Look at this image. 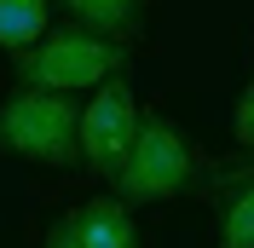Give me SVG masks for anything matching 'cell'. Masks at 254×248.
<instances>
[{"mask_svg":"<svg viewBox=\"0 0 254 248\" xmlns=\"http://www.w3.org/2000/svg\"><path fill=\"white\" fill-rule=\"evenodd\" d=\"M127 63V47L98 41L87 29H52L29 52H17V75L35 93H75V87H104Z\"/></svg>","mask_w":254,"mask_h":248,"instance_id":"obj_1","label":"cell"},{"mask_svg":"<svg viewBox=\"0 0 254 248\" xmlns=\"http://www.w3.org/2000/svg\"><path fill=\"white\" fill-rule=\"evenodd\" d=\"M0 150L29 156V162H75L81 156V110L69 93H12L0 104Z\"/></svg>","mask_w":254,"mask_h":248,"instance_id":"obj_2","label":"cell"},{"mask_svg":"<svg viewBox=\"0 0 254 248\" xmlns=\"http://www.w3.org/2000/svg\"><path fill=\"white\" fill-rule=\"evenodd\" d=\"M196 179V150L168 116H139L133 150L116 173V202H168Z\"/></svg>","mask_w":254,"mask_h":248,"instance_id":"obj_3","label":"cell"},{"mask_svg":"<svg viewBox=\"0 0 254 248\" xmlns=\"http://www.w3.org/2000/svg\"><path fill=\"white\" fill-rule=\"evenodd\" d=\"M133 133H139V110H133V87L122 75L104 81L93 93V104L81 110V162L98 168L104 179H116L133 150Z\"/></svg>","mask_w":254,"mask_h":248,"instance_id":"obj_4","label":"cell"},{"mask_svg":"<svg viewBox=\"0 0 254 248\" xmlns=\"http://www.w3.org/2000/svg\"><path fill=\"white\" fill-rule=\"evenodd\" d=\"M69 225H75L81 248H139V225L127 214V202H116V196L81 202L75 214H69Z\"/></svg>","mask_w":254,"mask_h":248,"instance_id":"obj_5","label":"cell"},{"mask_svg":"<svg viewBox=\"0 0 254 248\" xmlns=\"http://www.w3.org/2000/svg\"><path fill=\"white\" fill-rule=\"evenodd\" d=\"M64 6L87 23V35L116 41V47H127V35L144 29V0H64Z\"/></svg>","mask_w":254,"mask_h":248,"instance_id":"obj_6","label":"cell"},{"mask_svg":"<svg viewBox=\"0 0 254 248\" xmlns=\"http://www.w3.org/2000/svg\"><path fill=\"white\" fill-rule=\"evenodd\" d=\"M220 248H254V168H237L220 196Z\"/></svg>","mask_w":254,"mask_h":248,"instance_id":"obj_7","label":"cell"},{"mask_svg":"<svg viewBox=\"0 0 254 248\" xmlns=\"http://www.w3.org/2000/svg\"><path fill=\"white\" fill-rule=\"evenodd\" d=\"M47 35V0H0V47L29 52Z\"/></svg>","mask_w":254,"mask_h":248,"instance_id":"obj_8","label":"cell"},{"mask_svg":"<svg viewBox=\"0 0 254 248\" xmlns=\"http://www.w3.org/2000/svg\"><path fill=\"white\" fill-rule=\"evenodd\" d=\"M237 139L254 150V87L243 93V104H237Z\"/></svg>","mask_w":254,"mask_h":248,"instance_id":"obj_9","label":"cell"},{"mask_svg":"<svg viewBox=\"0 0 254 248\" xmlns=\"http://www.w3.org/2000/svg\"><path fill=\"white\" fill-rule=\"evenodd\" d=\"M47 248H81L75 225H69V219H58V225H52V231H47Z\"/></svg>","mask_w":254,"mask_h":248,"instance_id":"obj_10","label":"cell"}]
</instances>
